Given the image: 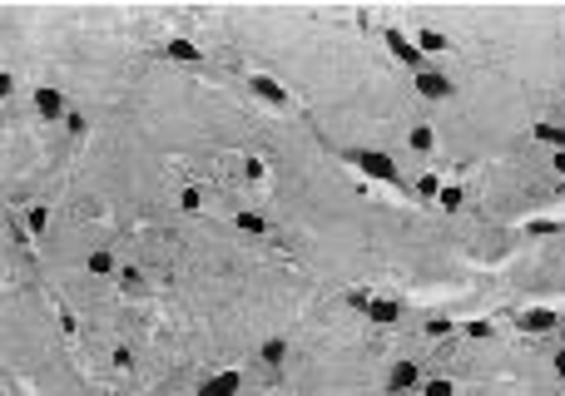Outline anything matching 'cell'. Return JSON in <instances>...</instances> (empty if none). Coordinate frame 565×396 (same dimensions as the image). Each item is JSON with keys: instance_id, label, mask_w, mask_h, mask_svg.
I'll return each mask as SVG.
<instances>
[{"instance_id": "17", "label": "cell", "mask_w": 565, "mask_h": 396, "mask_svg": "<svg viewBox=\"0 0 565 396\" xmlns=\"http://www.w3.org/2000/svg\"><path fill=\"white\" fill-rule=\"evenodd\" d=\"M427 396H456V386L447 377H436V382H427Z\"/></svg>"}, {"instance_id": "7", "label": "cell", "mask_w": 565, "mask_h": 396, "mask_svg": "<svg viewBox=\"0 0 565 396\" xmlns=\"http://www.w3.org/2000/svg\"><path fill=\"white\" fill-rule=\"evenodd\" d=\"M35 109L45 119H60V114H65V99H60L55 90H35Z\"/></svg>"}, {"instance_id": "13", "label": "cell", "mask_w": 565, "mask_h": 396, "mask_svg": "<svg viewBox=\"0 0 565 396\" xmlns=\"http://www.w3.org/2000/svg\"><path fill=\"white\" fill-rule=\"evenodd\" d=\"M169 55H174V60H199V45H188V40H174Z\"/></svg>"}, {"instance_id": "14", "label": "cell", "mask_w": 565, "mask_h": 396, "mask_svg": "<svg viewBox=\"0 0 565 396\" xmlns=\"http://www.w3.org/2000/svg\"><path fill=\"white\" fill-rule=\"evenodd\" d=\"M90 273H114V258L110 253H90Z\"/></svg>"}, {"instance_id": "20", "label": "cell", "mask_w": 565, "mask_h": 396, "mask_svg": "<svg viewBox=\"0 0 565 396\" xmlns=\"http://www.w3.org/2000/svg\"><path fill=\"white\" fill-rule=\"evenodd\" d=\"M427 332H431V337H447V332H451V322H447V317H431V322H427Z\"/></svg>"}, {"instance_id": "10", "label": "cell", "mask_w": 565, "mask_h": 396, "mask_svg": "<svg viewBox=\"0 0 565 396\" xmlns=\"http://www.w3.org/2000/svg\"><path fill=\"white\" fill-rule=\"evenodd\" d=\"M253 90H258V94H263L268 104H283V99H288V94H283V90H278V85H273L268 75H253Z\"/></svg>"}, {"instance_id": "16", "label": "cell", "mask_w": 565, "mask_h": 396, "mask_svg": "<svg viewBox=\"0 0 565 396\" xmlns=\"http://www.w3.org/2000/svg\"><path fill=\"white\" fill-rule=\"evenodd\" d=\"M412 149H431V129H427V124H416V129H412Z\"/></svg>"}, {"instance_id": "8", "label": "cell", "mask_w": 565, "mask_h": 396, "mask_svg": "<svg viewBox=\"0 0 565 396\" xmlns=\"http://www.w3.org/2000/svg\"><path fill=\"white\" fill-rule=\"evenodd\" d=\"M367 317L387 327V322H397V317H402V307H397V302H387V298H377V302H367Z\"/></svg>"}, {"instance_id": "2", "label": "cell", "mask_w": 565, "mask_h": 396, "mask_svg": "<svg viewBox=\"0 0 565 396\" xmlns=\"http://www.w3.org/2000/svg\"><path fill=\"white\" fill-rule=\"evenodd\" d=\"M352 159H357V169H362V174H372V179H387V183H397V163H392L387 154H372V149H367V154H352Z\"/></svg>"}, {"instance_id": "15", "label": "cell", "mask_w": 565, "mask_h": 396, "mask_svg": "<svg viewBox=\"0 0 565 396\" xmlns=\"http://www.w3.org/2000/svg\"><path fill=\"white\" fill-rule=\"evenodd\" d=\"M238 228H243V233H263V228H268V223H263L258 213H238Z\"/></svg>"}, {"instance_id": "18", "label": "cell", "mask_w": 565, "mask_h": 396, "mask_svg": "<svg viewBox=\"0 0 565 396\" xmlns=\"http://www.w3.org/2000/svg\"><path fill=\"white\" fill-rule=\"evenodd\" d=\"M462 198H466V194L456 189V183H451V189H442V208H462Z\"/></svg>"}, {"instance_id": "4", "label": "cell", "mask_w": 565, "mask_h": 396, "mask_svg": "<svg viewBox=\"0 0 565 396\" xmlns=\"http://www.w3.org/2000/svg\"><path fill=\"white\" fill-rule=\"evenodd\" d=\"M416 90H422L427 99H447L451 94V79L436 75V70H422V75H416Z\"/></svg>"}, {"instance_id": "9", "label": "cell", "mask_w": 565, "mask_h": 396, "mask_svg": "<svg viewBox=\"0 0 565 396\" xmlns=\"http://www.w3.org/2000/svg\"><path fill=\"white\" fill-rule=\"evenodd\" d=\"M536 139L540 144H555V149L565 154V129H560V124H536Z\"/></svg>"}, {"instance_id": "1", "label": "cell", "mask_w": 565, "mask_h": 396, "mask_svg": "<svg viewBox=\"0 0 565 396\" xmlns=\"http://www.w3.org/2000/svg\"><path fill=\"white\" fill-rule=\"evenodd\" d=\"M416 386H422V367H416V362H397L392 377H387V391L397 396V391H416Z\"/></svg>"}, {"instance_id": "5", "label": "cell", "mask_w": 565, "mask_h": 396, "mask_svg": "<svg viewBox=\"0 0 565 396\" xmlns=\"http://www.w3.org/2000/svg\"><path fill=\"white\" fill-rule=\"evenodd\" d=\"M234 391H238V371H218L199 386V396H234Z\"/></svg>"}, {"instance_id": "11", "label": "cell", "mask_w": 565, "mask_h": 396, "mask_svg": "<svg viewBox=\"0 0 565 396\" xmlns=\"http://www.w3.org/2000/svg\"><path fill=\"white\" fill-rule=\"evenodd\" d=\"M447 45H451V40L442 30H422V35H416V50H447Z\"/></svg>"}, {"instance_id": "12", "label": "cell", "mask_w": 565, "mask_h": 396, "mask_svg": "<svg viewBox=\"0 0 565 396\" xmlns=\"http://www.w3.org/2000/svg\"><path fill=\"white\" fill-rule=\"evenodd\" d=\"M283 357H288V342H278V337H273V342H263V362H268V367H278Z\"/></svg>"}, {"instance_id": "3", "label": "cell", "mask_w": 565, "mask_h": 396, "mask_svg": "<svg viewBox=\"0 0 565 396\" xmlns=\"http://www.w3.org/2000/svg\"><path fill=\"white\" fill-rule=\"evenodd\" d=\"M382 40H387V50H392L397 60H402V65H416V60H422V50H416V45H412V40H407L402 30H387Z\"/></svg>"}, {"instance_id": "6", "label": "cell", "mask_w": 565, "mask_h": 396, "mask_svg": "<svg viewBox=\"0 0 565 396\" xmlns=\"http://www.w3.org/2000/svg\"><path fill=\"white\" fill-rule=\"evenodd\" d=\"M520 322V332H551L555 327V312H546V307H531L526 317H516Z\"/></svg>"}, {"instance_id": "21", "label": "cell", "mask_w": 565, "mask_h": 396, "mask_svg": "<svg viewBox=\"0 0 565 396\" xmlns=\"http://www.w3.org/2000/svg\"><path fill=\"white\" fill-rule=\"evenodd\" d=\"M555 371H560V377H565V347L555 352Z\"/></svg>"}, {"instance_id": "19", "label": "cell", "mask_w": 565, "mask_h": 396, "mask_svg": "<svg viewBox=\"0 0 565 396\" xmlns=\"http://www.w3.org/2000/svg\"><path fill=\"white\" fill-rule=\"evenodd\" d=\"M45 223H50L45 208H30V233H45Z\"/></svg>"}]
</instances>
